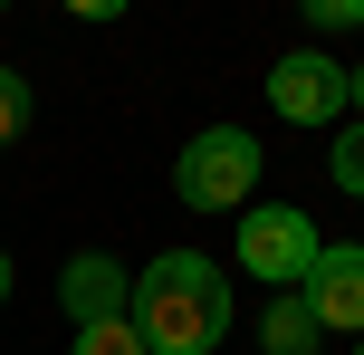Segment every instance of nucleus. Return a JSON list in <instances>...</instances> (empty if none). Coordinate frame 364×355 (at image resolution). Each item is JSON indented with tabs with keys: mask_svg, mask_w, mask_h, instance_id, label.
Masks as SVG:
<instances>
[{
	"mask_svg": "<svg viewBox=\"0 0 364 355\" xmlns=\"http://www.w3.org/2000/svg\"><path fill=\"white\" fill-rule=\"evenodd\" d=\"M125 317H134V337H144V355H211L230 337V288H220V269L201 260V250H164V260L134 279Z\"/></svg>",
	"mask_w": 364,
	"mask_h": 355,
	"instance_id": "obj_1",
	"label": "nucleus"
},
{
	"mask_svg": "<svg viewBox=\"0 0 364 355\" xmlns=\"http://www.w3.org/2000/svg\"><path fill=\"white\" fill-rule=\"evenodd\" d=\"M250 183H259V144H250L240 125L192 134L182 164H173V192H182L192 211H240V202H250Z\"/></svg>",
	"mask_w": 364,
	"mask_h": 355,
	"instance_id": "obj_2",
	"label": "nucleus"
},
{
	"mask_svg": "<svg viewBox=\"0 0 364 355\" xmlns=\"http://www.w3.org/2000/svg\"><path fill=\"white\" fill-rule=\"evenodd\" d=\"M316 250H326V240H316L307 211H288V202L240 211V269H250V279H269V288H307Z\"/></svg>",
	"mask_w": 364,
	"mask_h": 355,
	"instance_id": "obj_3",
	"label": "nucleus"
},
{
	"mask_svg": "<svg viewBox=\"0 0 364 355\" xmlns=\"http://www.w3.org/2000/svg\"><path fill=\"white\" fill-rule=\"evenodd\" d=\"M269 106L288 115V125H326V115L346 106V68H336V58H316V48L278 58V68H269Z\"/></svg>",
	"mask_w": 364,
	"mask_h": 355,
	"instance_id": "obj_4",
	"label": "nucleus"
},
{
	"mask_svg": "<svg viewBox=\"0 0 364 355\" xmlns=\"http://www.w3.org/2000/svg\"><path fill=\"white\" fill-rule=\"evenodd\" d=\"M307 307L316 327H346V337H364V250L355 240H326L307 269Z\"/></svg>",
	"mask_w": 364,
	"mask_h": 355,
	"instance_id": "obj_5",
	"label": "nucleus"
},
{
	"mask_svg": "<svg viewBox=\"0 0 364 355\" xmlns=\"http://www.w3.org/2000/svg\"><path fill=\"white\" fill-rule=\"evenodd\" d=\"M58 298H68V317L77 327H96V317H125V298H134V279L106 260V250H87V260H68V279H58Z\"/></svg>",
	"mask_w": 364,
	"mask_h": 355,
	"instance_id": "obj_6",
	"label": "nucleus"
},
{
	"mask_svg": "<svg viewBox=\"0 0 364 355\" xmlns=\"http://www.w3.org/2000/svg\"><path fill=\"white\" fill-rule=\"evenodd\" d=\"M316 337H326V327H316L307 298H278L269 317H259V346H269V355H316Z\"/></svg>",
	"mask_w": 364,
	"mask_h": 355,
	"instance_id": "obj_7",
	"label": "nucleus"
},
{
	"mask_svg": "<svg viewBox=\"0 0 364 355\" xmlns=\"http://www.w3.org/2000/svg\"><path fill=\"white\" fill-rule=\"evenodd\" d=\"M68 355H144V337H134V317H96V327H77Z\"/></svg>",
	"mask_w": 364,
	"mask_h": 355,
	"instance_id": "obj_8",
	"label": "nucleus"
},
{
	"mask_svg": "<svg viewBox=\"0 0 364 355\" xmlns=\"http://www.w3.org/2000/svg\"><path fill=\"white\" fill-rule=\"evenodd\" d=\"M326 173H336V192H355V202H364V125H346V134H336Z\"/></svg>",
	"mask_w": 364,
	"mask_h": 355,
	"instance_id": "obj_9",
	"label": "nucleus"
},
{
	"mask_svg": "<svg viewBox=\"0 0 364 355\" xmlns=\"http://www.w3.org/2000/svg\"><path fill=\"white\" fill-rule=\"evenodd\" d=\"M19 125H29V77H10V68H0V144H10Z\"/></svg>",
	"mask_w": 364,
	"mask_h": 355,
	"instance_id": "obj_10",
	"label": "nucleus"
},
{
	"mask_svg": "<svg viewBox=\"0 0 364 355\" xmlns=\"http://www.w3.org/2000/svg\"><path fill=\"white\" fill-rule=\"evenodd\" d=\"M346 106H364V68H346Z\"/></svg>",
	"mask_w": 364,
	"mask_h": 355,
	"instance_id": "obj_11",
	"label": "nucleus"
},
{
	"mask_svg": "<svg viewBox=\"0 0 364 355\" xmlns=\"http://www.w3.org/2000/svg\"><path fill=\"white\" fill-rule=\"evenodd\" d=\"M0 307H10V260H0Z\"/></svg>",
	"mask_w": 364,
	"mask_h": 355,
	"instance_id": "obj_12",
	"label": "nucleus"
},
{
	"mask_svg": "<svg viewBox=\"0 0 364 355\" xmlns=\"http://www.w3.org/2000/svg\"><path fill=\"white\" fill-rule=\"evenodd\" d=\"M355 355H364V337H355Z\"/></svg>",
	"mask_w": 364,
	"mask_h": 355,
	"instance_id": "obj_13",
	"label": "nucleus"
}]
</instances>
